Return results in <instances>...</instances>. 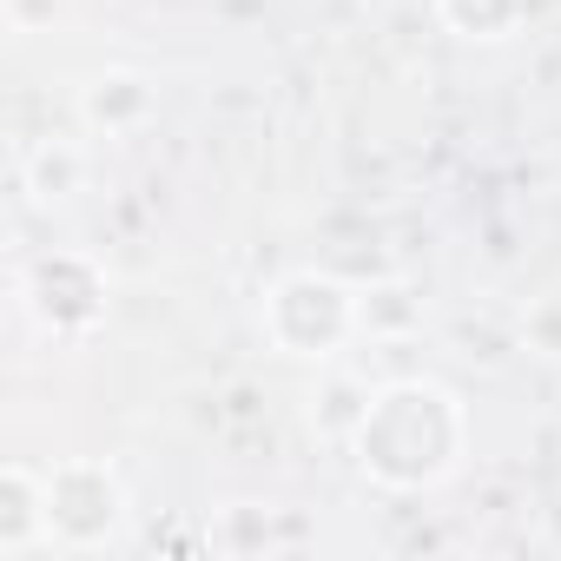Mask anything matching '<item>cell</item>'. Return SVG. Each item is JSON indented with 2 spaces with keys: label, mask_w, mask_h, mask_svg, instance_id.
<instances>
[{
  "label": "cell",
  "mask_w": 561,
  "mask_h": 561,
  "mask_svg": "<svg viewBox=\"0 0 561 561\" xmlns=\"http://www.w3.org/2000/svg\"><path fill=\"white\" fill-rule=\"evenodd\" d=\"M357 456V469L390 489V495H423L436 482H449L462 469L469 449V410L449 383L436 377H397L370 390L364 423L344 443Z\"/></svg>",
  "instance_id": "cell-1"
},
{
  "label": "cell",
  "mask_w": 561,
  "mask_h": 561,
  "mask_svg": "<svg viewBox=\"0 0 561 561\" xmlns=\"http://www.w3.org/2000/svg\"><path fill=\"white\" fill-rule=\"evenodd\" d=\"M264 344L298 364H331L357 337V291L331 271H285L257 305Z\"/></svg>",
  "instance_id": "cell-2"
},
{
  "label": "cell",
  "mask_w": 561,
  "mask_h": 561,
  "mask_svg": "<svg viewBox=\"0 0 561 561\" xmlns=\"http://www.w3.org/2000/svg\"><path fill=\"white\" fill-rule=\"evenodd\" d=\"M126 482L113 462L100 456H67L47 469V541L67 554H93L106 541H119L126 528Z\"/></svg>",
  "instance_id": "cell-3"
},
{
  "label": "cell",
  "mask_w": 561,
  "mask_h": 561,
  "mask_svg": "<svg viewBox=\"0 0 561 561\" xmlns=\"http://www.w3.org/2000/svg\"><path fill=\"white\" fill-rule=\"evenodd\" d=\"M21 305L47 337L80 344V337H93L106 324V305H113L106 264L93 251H41L21 271Z\"/></svg>",
  "instance_id": "cell-4"
},
{
  "label": "cell",
  "mask_w": 561,
  "mask_h": 561,
  "mask_svg": "<svg viewBox=\"0 0 561 561\" xmlns=\"http://www.w3.org/2000/svg\"><path fill=\"white\" fill-rule=\"evenodd\" d=\"M73 113H80V126L100 133V139H133V133H146V126L159 119V87H152L146 73H133V67H106V73H93V80L80 87Z\"/></svg>",
  "instance_id": "cell-5"
},
{
  "label": "cell",
  "mask_w": 561,
  "mask_h": 561,
  "mask_svg": "<svg viewBox=\"0 0 561 561\" xmlns=\"http://www.w3.org/2000/svg\"><path fill=\"white\" fill-rule=\"evenodd\" d=\"M54 548L47 541V469L34 462H8L0 469V554H34Z\"/></svg>",
  "instance_id": "cell-6"
},
{
  "label": "cell",
  "mask_w": 561,
  "mask_h": 561,
  "mask_svg": "<svg viewBox=\"0 0 561 561\" xmlns=\"http://www.w3.org/2000/svg\"><path fill=\"white\" fill-rule=\"evenodd\" d=\"M430 8H436V21H443L456 41H469V47H502V41H515V34L528 27L535 0H430Z\"/></svg>",
  "instance_id": "cell-7"
},
{
  "label": "cell",
  "mask_w": 561,
  "mask_h": 561,
  "mask_svg": "<svg viewBox=\"0 0 561 561\" xmlns=\"http://www.w3.org/2000/svg\"><path fill=\"white\" fill-rule=\"evenodd\" d=\"M21 192L34 205H67L73 192H87V146L80 139H41L21 159Z\"/></svg>",
  "instance_id": "cell-8"
},
{
  "label": "cell",
  "mask_w": 561,
  "mask_h": 561,
  "mask_svg": "<svg viewBox=\"0 0 561 561\" xmlns=\"http://www.w3.org/2000/svg\"><path fill=\"white\" fill-rule=\"evenodd\" d=\"M423 331V298L403 285V277H383V285H364L357 291V337H410Z\"/></svg>",
  "instance_id": "cell-9"
},
{
  "label": "cell",
  "mask_w": 561,
  "mask_h": 561,
  "mask_svg": "<svg viewBox=\"0 0 561 561\" xmlns=\"http://www.w3.org/2000/svg\"><path fill=\"white\" fill-rule=\"evenodd\" d=\"M364 410H370V383H357V377H344V370H324V383H318V397H311V423H318L324 436L351 443V430L364 423Z\"/></svg>",
  "instance_id": "cell-10"
},
{
  "label": "cell",
  "mask_w": 561,
  "mask_h": 561,
  "mask_svg": "<svg viewBox=\"0 0 561 561\" xmlns=\"http://www.w3.org/2000/svg\"><path fill=\"white\" fill-rule=\"evenodd\" d=\"M277 535H271V508H257V502H231L225 515H218V528H211V548H225V554H264Z\"/></svg>",
  "instance_id": "cell-11"
},
{
  "label": "cell",
  "mask_w": 561,
  "mask_h": 561,
  "mask_svg": "<svg viewBox=\"0 0 561 561\" xmlns=\"http://www.w3.org/2000/svg\"><path fill=\"white\" fill-rule=\"evenodd\" d=\"M522 344H528L535 357L561 364V298H541V305H528V318H522Z\"/></svg>",
  "instance_id": "cell-12"
},
{
  "label": "cell",
  "mask_w": 561,
  "mask_h": 561,
  "mask_svg": "<svg viewBox=\"0 0 561 561\" xmlns=\"http://www.w3.org/2000/svg\"><path fill=\"white\" fill-rule=\"evenodd\" d=\"M8 21H14L21 34H34V27L54 21V0H8Z\"/></svg>",
  "instance_id": "cell-13"
}]
</instances>
